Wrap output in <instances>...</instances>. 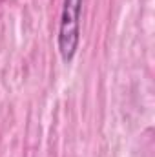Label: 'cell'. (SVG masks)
<instances>
[{"label": "cell", "mask_w": 155, "mask_h": 157, "mask_svg": "<svg viewBox=\"0 0 155 157\" xmlns=\"http://www.w3.org/2000/svg\"><path fill=\"white\" fill-rule=\"evenodd\" d=\"M84 0H64L59 22L57 46L64 62H71L80 42V15Z\"/></svg>", "instance_id": "cell-1"}]
</instances>
